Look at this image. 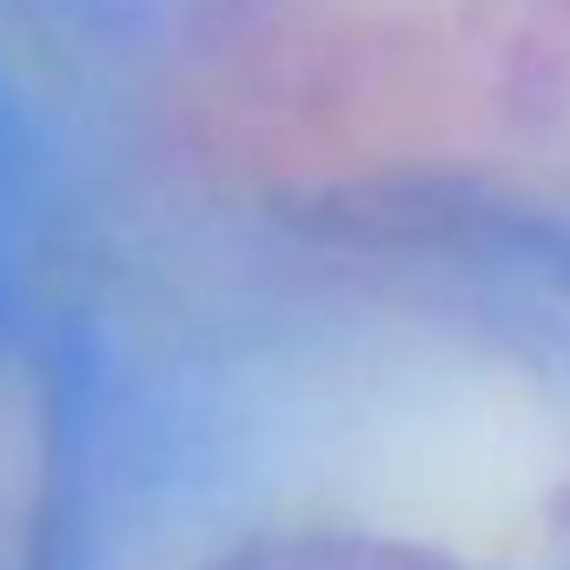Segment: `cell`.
<instances>
[{
    "mask_svg": "<svg viewBox=\"0 0 570 570\" xmlns=\"http://www.w3.org/2000/svg\"><path fill=\"white\" fill-rule=\"evenodd\" d=\"M239 570H431L419 558H392V551H345V544H298L279 558H253Z\"/></svg>",
    "mask_w": 570,
    "mask_h": 570,
    "instance_id": "6da1fadb",
    "label": "cell"
}]
</instances>
